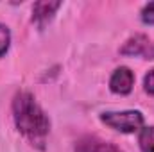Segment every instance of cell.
<instances>
[{"label": "cell", "mask_w": 154, "mask_h": 152, "mask_svg": "<svg viewBox=\"0 0 154 152\" xmlns=\"http://www.w3.org/2000/svg\"><path fill=\"white\" fill-rule=\"evenodd\" d=\"M13 120L18 132L38 150H45L50 134V118L31 91H18L11 102Z\"/></svg>", "instance_id": "cell-1"}, {"label": "cell", "mask_w": 154, "mask_h": 152, "mask_svg": "<svg viewBox=\"0 0 154 152\" xmlns=\"http://www.w3.org/2000/svg\"><path fill=\"white\" fill-rule=\"evenodd\" d=\"M100 122L122 134H134L145 125V116L138 109H125V111H104L99 114Z\"/></svg>", "instance_id": "cell-2"}, {"label": "cell", "mask_w": 154, "mask_h": 152, "mask_svg": "<svg viewBox=\"0 0 154 152\" xmlns=\"http://www.w3.org/2000/svg\"><path fill=\"white\" fill-rule=\"evenodd\" d=\"M120 56L125 57H142V59H154V41L147 34H134L125 39L120 47Z\"/></svg>", "instance_id": "cell-3"}, {"label": "cell", "mask_w": 154, "mask_h": 152, "mask_svg": "<svg viewBox=\"0 0 154 152\" xmlns=\"http://www.w3.org/2000/svg\"><path fill=\"white\" fill-rule=\"evenodd\" d=\"M63 5V2L56 0V2H50V0H43V2H34L32 4V16H31V22L38 27V31L47 29V25L54 20L57 9Z\"/></svg>", "instance_id": "cell-4"}, {"label": "cell", "mask_w": 154, "mask_h": 152, "mask_svg": "<svg viewBox=\"0 0 154 152\" xmlns=\"http://www.w3.org/2000/svg\"><path fill=\"white\" fill-rule=\"evenodd\" d=\"M134 88V72L127 66H118L109 77V90L115 95H129Z\"/></svg>", "instance_id": "cell-5"}, {"label": "cell", "mask_w": 154, "mask_h": 152, "mask_svg": "<svg viewBox=\"0 0 154 152\" xmlns=\"http://www.w3.org/2000/svg\"><path fill=\"white\" fill-rule=\"evenodd\" d=\"M74 152H122V149L116 147L111 141H106V140L99 138V136L86 134V136L79 138L75 141Z\"/></svg>", "instance_id": "cell-6"}, {"label": "cell", "mask_w": 154, "mask_h": 152, "mask_svg": "<svg viewBox=\"0 0 154 152\" xmlns=\"http://www.w3.org/2000/svg\"><path fill=\"white\" fill-rule=\"evenodd\" d=\"M138 147L142 152H154V125H143L138 131Z\"/></svg>", "instance_id": "cell-7"}, {"label": "cell", "mask_w": 154, "mask_h": 152, "mask_svg": "<svg viewBox=\"0 0 154 152\" xmlns=\"http://www.w3.org/2000/svg\"><path fill=\"white\" fill-rule=\"evenodd\" d=\"M11 47V31L5 23L0 22V57H4L9 52Z\"/></svg>", "instance_id": "cell-8"}, {"label": "cell", "mask_w": 154, "mask_h": 152, "mask_svg": "<svg viewBox=\"0 0 154 152\" xmlns=\"http://www.w3.org/2000/svg\"><path fill=\"white\" fill-rule=\"evenodd\" d=\"M140 22L143 25H154V0L152 2H147L140 9Z\"/></svg>", "instance_id": "cell-9"}, {"label": "cell", "mask_w": 154, "mask_h": 152, "mask_svg": "<svg viewBox=\"0 0 154 152\" xmlns=\"http://www.w3.org/2000/svg\"><path fill=\"white\" fill-rule=\"evenodd\" d=\"M143 90H145V93L154 97V68L149 70L145 74V77H143Z\"/></svg>", "instance_id": "cell-10"}]
</instances>
